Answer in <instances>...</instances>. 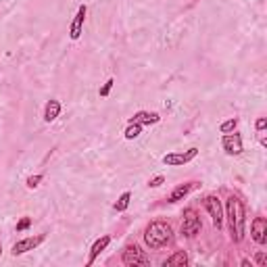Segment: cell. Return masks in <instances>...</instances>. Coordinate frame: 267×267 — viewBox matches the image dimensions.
<instances>
[{
  "mask_svg": "<svg viewBox=\"0 0 267 267\" xmlns=\"http://www.w3.org/2000/svg\"><path fill=\"white\" fill-rule=\"evenodd\" d=\"M40 182H42V176L40 174H38V176H30V178H27V182H25V186L34 190V188L40 186Z\"/></svg>",
  "mask_w": 267,
  "mask_h": 267,
  "instance_id": "d6986e66",
  "label": "cell"
},
{
  "mask_svg": "<svg viewBox=\"0 0 267 267\" xmlns=\"http://www.w3.org/2000/svg\"><path fill=\"white\" fill-rule=\"evenodd\" d=\"M265 128H267V119H265V117H259V119L255 121V130H257V132H263Z\"/></svg>",
  "mask_w": 267,
  "mask_h": 267,
  "instance_id": "603a6c76",
  "label": "cell"
},
{
  "mask_svg": "<svg viewBox=\"0 0 267 267\" xmlns=\"http://www.w3.org/2000/svg\"><path fill=\"white\" fill-rule=\"evenodd\" d=\"M182 217H184V219H182V234H184L186 238H194V236L200 232V227H203L198 213L194 211V209H186Z\"/></svg>",
  "mask_w": 267,
  "mask_h": 267,
  "instance_id": "277c9868",
  "label": "cell"
},
{
  "mask_svg": "<svg viewBox=\"0 0 267 267\" xmlns=\"http://www.w3.org/2000/svg\"><path fill=\"white\" fill-rule=\"evenodd\" d=\"M251 234H253V240L257 244H265L267 242V222L265 217H255V222L251 225Z\"/></svg>",
  "mask_w": 267,
  "mask_h": 267,
  "instance_id": "30bf717a",
  "label": "cell"
},
{
  "mask_svg": "<svg viewBox=\"0 0 267 267\" xmlns=\"http://www.w3.org/2000/svg\"><path fill=\"white\" fill-rule=\"evenodd\" d=\"M0 255H2V244H0Z\"/></svg>",
  "mask_w": 267,
  "mask_h": 267,
  "instance_id": "d4e9b609",
  "label": "cell"
},
{
  "mask_svg": "<svg viewBox=\"0 0 267 267\" xmlns=\"http://www.w3.org/2000/svg\"><path fill=\"white\" fill-rule=\"evenodd\" d=\"M222 146L225 150V155H230V157H238V155H242V136L240 134H225V136L222 138Z\"/></svg>",
  "mask_w": 267,
  "mask_h": 267,
  "instance_id": "52a82bcc",
  "label": "cell"
},
{
  "mask_svg": "<svg viewBox=\"0 0 267 267\" xmlns=\"http://www.w3.org/2000/svg\"><path fill=\"white\" fill-rule=\"evenodd\" d=\"M59 115H61V102L59 100H48V102H46V107H44V121L52 123Z\"/></svg>",
  "mask_w": 267,
  "mask_h": 267,
  "instance_id": "4fadbf2b",
  "label": "cell"
},
{
  "mask_svg": "<svg viewBox=\"0 0 267 267\" xmlns=\"http://www.w3.org/2000/svg\"><path fill=\"white\" fill-rule=\"evenodd\" d=\"M171 236H174V230H171V225L165 223V222H150L144 230V242L148 249H161V246H165Z\"/></svg>",
  "mask_w": 267,
  "mask_h": 267,
  "instance_id": "7a4b0ae2",
  "label": "cell"
},
{
  "mask_svg": "<svg viewBox=\"0 0 267 267\" xmlns=\"http://www.w3.org/2000/svg\"><path fill=\"white\" fill-rule=\"evenodd\" d=\"M255 263L259 265V267H265V265H267V255H265V253H259V255L255 257Z\"/></svg>",
  "mask_w": 267,
  "mask_h": 267,
  "instance_id": "cb8c5ba5",
  "label": "cell"
},
{
  "mask_svg": "<svg viewBox=\"0 0 267 267\" xmlns=\"http://www.w3.org/2000/svg\"><path fill=\"white\" fill-rule=\"evenodd\" d=\"M130 200H132V192H123L119 198H117V203H115V211L117 213H123L126 209L130 207Z\"/></svg>",
  "mask_w": 267,
  "mask_h": 267,
  "instance_id": "e0dca14e",
  "label": "cell"
},
{
  "mask_svg": "<svg viewBox=\"0 0 267 267\" xmlns=\"http://www.w3.org/2000/svg\"><path fill=\"white\" fill-rule=\"evenodd\" d=\"M165 265H169V267H184V265H188V255H186V251L174 253V255H171L169 259L165 261Z\"/></svg>",
  "mask_w": 267,
  "mask_h": 267,
  "instance_id": "9a60e30c",
  "label": "cell"
},
{
  "mask_svg": "<svg viewBox=\"0 0 267 267\" xmlns=\"http://www.w3.org/2000/svg\"><path fill=\"white\" fill-rule=\"evenodd\" d=\"M196 155H198V148H188L186 152H169V155L163 157V163L167 167H179V165L190 163Z\"/></svg>",
  "mask_w": 267,
  "mask_h": 267,
  "instance_id": "8992f818",
  "label": "cell"
},
{
  "mask_svg": "<svg viewBox=\"0 0 267 267\" xmlns=\"http://www.w3.org/2000/svg\"><path fill=\"white\" fill-rule=\"evenodd\" d=\"M163 182H165V178H163V176H157V178H152V179H150L148 186H150V188H159Z\"/></svg>",
  "mask_w": 267,
  "mask_h": 267,
  "instance_id": "7402d4cb",
  "label": "cell"
},
{
  "mask_svg": "<svg viewBox=\"0 0 267 267\" xmlns=\"http://www.w3.org/2000/svg\"><path fill=\"white\" fill-rule=\"evenodd\" d=\"M86 13H88V8H86V4H80L78 13H75L73 21L69 25V38L71 40H80V36L84 34V21H86Z\"/></svg>",
  "mask_w": 267,
  "mask_h": 267,
  "instance_id": "ba28073f",
  "label": "cell"
},
{
  "mask_svg": "<svg viewBox=\"0 0 267 267\" xmlns=\"http://www.w3.org/2000/svg\"><path fill=\"white\" fill-rule=\"evenodd\" d=\"M113 84H115V80H107V82H104V86H102V88H100V96H109V92H111V88H113Z\"/></svg>",
  "mask_w": 267,
  "mask_h": 267,
  "instance_id": "ffe728a7",
  "label": "cell"
},
{
  "mask_svg": "<svg viewBox=\"0 0 267 267\" xmlns=\"http://www.w3.org/2000/svg\"><path fill=\"white\" fill-rule=\"evenodd\" d=\"M121 261H123V265H128V267H138V265H148L150 263L146 253L142 251L138 244H128L126 251H123Z\"/></svg>",
  "mask_w": 267,
  "mask_h": 267,
  "instance_id": "3957f363",
  "label": "cell"
},
{
  "mask_svg": "<svg viewBox=\"0 0 267 267\" xmlns=\"http://www.w3.org/2000/svg\"><path fill=\"white\" fill-rule=\"evenodd\" d=\"M194 188V182H186V184H179L176 186L174 190H171V194H169V203H178V200H184L188 194H190V190Z\"/></svg>",
  "mask_w": 267,
  "mask_h": 267,
  "instance_id": "7c38bea8",
  "label": "cell"
},
{
  "mask_svg": "<svg viewBox=\"0 0 267 267\" xmlns=\"http://www.w3.org/2000/svg\"><path fill=\"white\" fill-rule=\"evenodd\" d=\"M109 242H111V236H102V238H98V240L92 244V249H90V257H88V267H90L94 261H96V257H98L104 249H107Z\"/></svg>",
  "mask_w": 267,
  "mask_h": 267,
  "instance_id": "8fae6325",
  "label": "cell"
},
{
  "mask_svg": "<svg viewBox=\"0 0 267 267\" xmlns=\"http://www.w3.org/2000/svg\"><path fill=\"white\" fill-rule=\"evenodd\" d=\"M30 225H32V219H30V217H23L21 222L17 223V232H23V230H27Z\"/></svg>",
  "mask_w": 267,
  "mask_h": 267,
  "instance_id": "44dd1931",
  "label": "cell"
},
{
  "mask_svg": "<svg viewBox=\"0 0 267 267\" xmlns=\"http://www.w3.org/2000/svg\"><path fill=\"white\" fill-rule=\"evenodd\" d=\"M159 115L157 113H148V111H140V113H136L130 121H136V123H140V126H152V123H159Z\"/></svg>",
  "mask_w": 267,
  "mask_h": 267,
  "instance_id": "5bb4252c",
  "label": "cell"
},
{
  "mask_svg": "<svg viewBox=\"0 0 267 267\" xmlns=\"http://www.w3.org/2000/svg\"><path fill=\"white\" fill-rule=\"evenodd\" d=\"M225 211H227V222H230V232L232 238L236 242H240L244 238V205L238 196H230L227 198V205H225Z\"/></svg>",
  "mask_w": 267,
  "mask_h": 267,
  "instance_id": "6da1fadb",
  "label": "cell"
},
{
  "mask_svg": "<svg viewBox=\"0 0 267 267\" xmlns=\"http://www.w3.org/2000/svg\"><path fill=\"white\" fill-rule=\"evenodd\" d=\"M236 128H238V119L232 117V119H227V121H223L222 126H219V132H222V134H232Z\"/></svg>",
  "mask_w": 267,
  "mask_h": 267,
  "instance_id": "ac0fdd59",
  "label": "cell"
},
{
  "mask_svg": "<svg viewBox=\"0 0 267 267\" xmlns=\"http://www.w3.org/2000/svg\"><path fill=\"white\" fill-rule=\"evenodd\" d=\"M205 209L209 211V215H211L213 225L219 230V227L223 225V209H222V200H219L215 194H209V196L205 198Z\"/></svg>",
  "mask_w": 267,
  "mask_h": 267,
  "instance_id": "5b68a950",
  "label": "cell"
},
{
  "mask_svg": "<svg viewBox=\"0 0 267 267\" xmlns=\"http://www.w3.org/2000/svg\"><path fill=\"white\" fill-rule=\"evenodd\" d=\"M40 242H44V234H42V236H36V238H23V240H19V242H15V244H13L11 253H13L15 257L25 255L27 251H34Z\"/></svg>",
  "mask_w": 267,
  "mask_h": 267,
  "instance_id": "9c48e42d",
  "label": "cell"
},
{
  "mask_svg": "<svg viewBox=\"0 0 267 267\" xmlns=\"http://www.w3.org/2000/svg\"><path fill=\"white\" fill-rule=\"evenodd\" d=\"M142 134V126L136 121H130V126L126 128V132H123V136H126V140H134V138H138Z\"/></svg>",
  "mask_w": 267,
  "mask_h": 267,
  "instance_id": "2e32d148",
  "label": "cell"
}]
</instances>
